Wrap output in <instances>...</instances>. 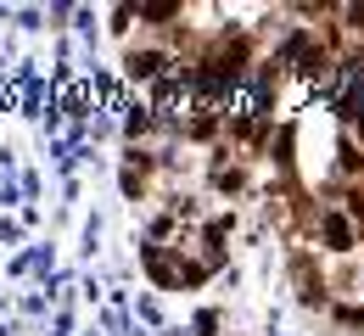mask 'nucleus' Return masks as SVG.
I'll return each instance as SVG.
<instances>
[{
	"label": "nucleus",
	"mask_w": 364,
	"mask_h": 336,
	"mask_svg": "<svg viewBox=\"0 0 364 336\" xmlns=\"http://www.w3.org/2000/svg\"><path fill=\"white\" fill-rule=\"evenodd\" d=\"M140 17L146 23H163V17H180V6L174 0H157V6H140Z\"/></svg>",
	"instance_id": "obj_1"
}]
</instances>
